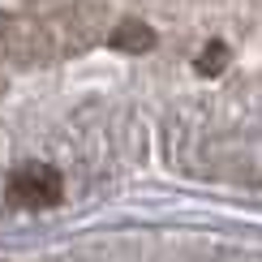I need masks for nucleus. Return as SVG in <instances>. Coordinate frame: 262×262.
I'll list each match as a JSON object with an SVG mask.
<instances>
[{
  "instance_id": "f257e3e1",
  "label": "nucleus",
  "mask_w": 262,
  "mask_h": 262,
  "mask_svg": "<svg viewBox=\"0 0 262 262\" xmlns=\"http://www.w3.org/2000/svg\"><path fill=\"white\" fill-rule=\"evenodd\" d=\"M60 193H64V181L48 163H21L9 172V202L21 211H48L60 202Z\"/></svg>"
},
{
  "instance_id": "f03ea898",
  "label": "nucleus",
  "mask_w": 262,
  "mask_h": 262,
  "mask_svg": "<svg viewBox=\"0 0 262 262\" xmlns=\"http://www.w3.org/2000/svg\"><path fill=\"white\" fill-rule=\"evenodd\" d=\"M112 43H116V48H125V52H142V48H150V43H155V35H150L142 21H125V26L112 35Z\"/></svg>"
},
{
  "instance_id": "7ed1b4c3",
  "label": "nucleus",
  "mask_w": 262,
  "mask_h": 262,
  "mask_svg": "<svg viewBox=\"0 0 262 262\" xmlns=\"http://www.w3.org/2000/svg\"><path fill=\"white\" fill-rule=\"evenodd\" d=\"M224 64H228V48L224 43H211V48L202 52V73H220Z\"/></svg>"
}]
</instances>
